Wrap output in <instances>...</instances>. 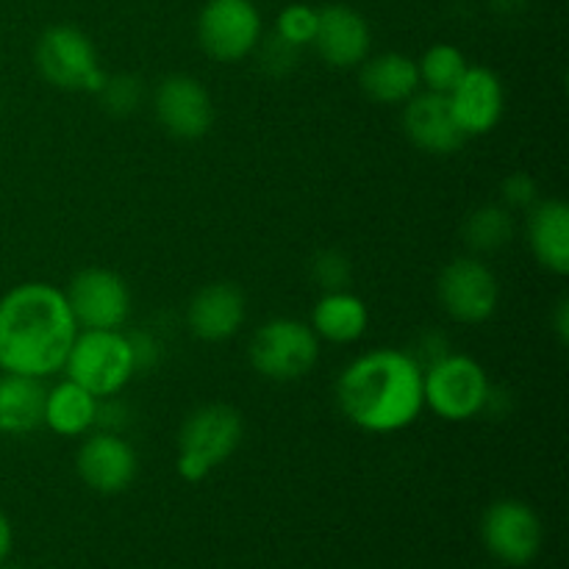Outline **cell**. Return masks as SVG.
Listing matches in <instances>:
<instances>
[{"label":"cell","instance_id":"obj_1","mask_svg":"<svg viewBox=\"0 0 569 569\" xmlns=\"http://www.w3.org/2000/svg\"><path fill=\"white\" fill-rule=\"evenodd\" d=\"M64 289L22 281L0 298V372L50 378L64 367L78 337Z\"/></svg>","mask_w":569,"mask_h":569},{"label":"cell","instance_id":"obj_2","mask_svg":"<svg viewBox=\"0 0 569 569\" xmlns=\"http://www.w3.org/2000/svg\"><path fill=\"white\" fill-rule=\"evenodd\" d=\"M339 411L367 433H398L420 420L422 365L417 356L376 348L350 361L337 378Z\"/></svg>","mask_w":569,"mask_h":569},{"label":"cell","instance_id":"obj_3","mask_svg":"<svg viewBox=\"0 0 569 569\" xmlns=\"http://www.w3.org/2000/svg\"><path fill=\"white\" fill-rule=\"evenodd\" d=\"M242 437L244 420L233 406L206 403L194 409L178 431V476L187 483H200L237 453Z\"/></svg>","mask_w":569,"mask_h":569},{"label":"cell","instance_id":"obj_4","mask_svg":"<svg viewBox=\"0 0 569 569\" xmlns=\"http://www.w3.org/2000/svg\"><path fill=\"white\" fill-rule=\"evenodd\" d=\"M61 370L98 400L117 398L139 372L128 333L100 331V328L78 331Z\"/></svg>","mask_w":569,"mask_h":569},{"label":"cell","instance_id":"obj_5","mask_svg":"<svg viewBox=\"0 0 569 569\" xmlns=\"http://www.w3.org/2000/svg\"><path fill=\"white\" fill-rule=\"evenodd\" d=\"M426 409L448 422H467L492 403V383L481 361L467 353H445L422 370Z\"/></svg>","mask_w":569,"mask_h":569},{"label":"cell","instance_id":"obj_6","mask_svg":"<svg viewBox=\"0 0 569 569\" xmlns=\"http://www.w3.org/2000/svg\"><path fill=\"white\" fill-rule=\"evenodd\" d=\"M248 361L267 381H298L320 361V339L309 322L295 317H272L261 322L248 345Z\"/></svg>","mask_w":569,"mask_h":569},{"label":"cell","instance_id":"obj_7","mask_svg":"<svg viewBox=\"0 0 569 569\" xmlns=\"http://www.w3.org/2000/svg\"><path fill=\"white\" fill-rule=\"evenodd\" d=\"M37 70L50 87L64 92L98 94L106 83V72L98 61L92 39L76 26H50L37 39L33 50Z\"/></svg>","mask_w":569,"mask_h":569},{"label":"cell","instance_id":"obj_8","mask_svg":"<svg viewBox=\"0 0 569 569\" xmlns=\"http://www.w3.org/2000/svg\"><path fill=\"white\" fill-rule=\"evenodd\" d=\"M264 39V22L253 0H206L198 14V42L220 64L248 59Z\"/></svg>","mask_w":569,"mask_h":569},{"label":"cell","instance_id":"obj_9","mask_svg":"<svg viewBox=\"0 0 569 569\" xmlns=\"http://www.w3.org/2000/svg\"><path fill=\"white\" fill-rule=\"evenodd\" d=\"M437 298L450 320L461 322V326H481L498 311V276L478 256H459L439 272Z\"/></svg>","mask_w":569,"mask_h":569},{"label":"cell","instance_id":"obj_10","mask_svg":"<svg viewBox=\"0 0 569 569\" xmlns=\"http://www.w3.org/2000/svg\"><path fill=\"white\" fill-rule=\"evenodd\" d=\"M78 328L120 331L131 317V289L126 278L106 267H87L70 278L64 289Z\"/></svg>","mask_w":569,"mask_h":569},{"label":"cell","instance_id":"obj_11","mask_svg":"<svg viewBox=\"0 0 569 569\" xmlns=\"http://www.w3.org/2000/svg\"><path fill=\"white\" fill-rule=\"evenodd\" d=\"M481 539L498 561L526 567L542 550V520L526 500H495L481 520Z\"/></svg>","mask_w":569,"mask_h":569},{"label":"cell","instance_id":"obj_12","mask_svg":"<svg viewBox=\"0 0 569 569\" xmlns=\"http://www.w3.org/2000/svg\"><path fill=\"white\" fill-rule=\"evenodd\" d=\"M153 111L159 126L183 142L206 137L214 126V100L209 89L187 72L161 78L153 92Z\"/></svg>","mask_w":569,"mask_h":569},{"label":"cell","instance_id":"obj_13","mask_svg":"<svg viewBox=\"0 0 569 569\" xmlns=\"http://www.w3.org/2000/svg\"><path fill=\"white\" fill-rule=\"evenodd\" d=\"M76 472L92 492L120 495L139 472L137 450L117 431L87 433L76 453Z\"/></svg>","mask_w":569,"mask_h":569},{"label":"cell","instance_id":"obj_14","mask_svg":"<svg viewBox=\"0 0 569 569\" xmlns=\"http://www.w3.org/2000/svg\"><path fill=\"white\" fill-rule=\"evenodd\" d=\"M445 98L467 139L495 131L503 120L506 89L498 72L489 67H467L461 81Z\"/></svg>","mask_w":569,"mask_h":569},{"label":"cell","instance_id":"obj_15","mask_svg":"<svg viewBox=\"0 0 569 569\" xmlns=\"http://www.w3.org/2000/svg\"><path fill=\"white\" fill-rule=\"evenodd\" d=\"M311 44H315V50L328 67H333V70H353V67H359L370 56V22L353 6H322L315 42Z\"/></svg>","mask_w":569,"mask_h":569},{"label":"cell","instance_id":"obj_16","mask_svg":"<svg viewBox=\"0 0 569 569\" xmlns=\"http://www.w3.org/2000/svg\"><path fill=\"white\" fill-rule=\"evenodd\" d=\"M248 317L244 292L231 281L206 283L187 306V326L200 342H226L237 337Z\"/></svg>","mask_w":569,"mask_h":569},{"label":"cell","instance_id":"obj_17","mask_svg":"<svg viewBox=\"0 0 569 569\" xmlns=\"http://www.w3.org/2000/svg\"><path fill=\"white\" fill-rule=\"evenodd\" d=\"M403 131L415 148L431 156H450L461 150L467 137L453 120L448 98L437 92H417L403 103Z\"/></svg>","mask_w":569,"mask_h":569},{"label":"cell","instance_id":"obj_18","mask_svg":"<svg viewBox=\"0 0 569 569\" xmlns=\"http://www.w3.org/2000/svg\"><path fill=\"white\" fill-rule=\"evenodd\" d=\"M528 244L539 264L553 276L569 272V206L559 198L537 200L528 209Z\"/></svg>","mask_w":569,"mask_h":569},{"label":"cell","instance_id":"obj_19","mask_svg":"<svg viewBox=\"0 0 569 569\" xmlns=\"http://www.w3.org/2000/svg\"><path fill=\"white\" fill-rule=\"evenodd\" d=\"M359 87L370 100L381 106H403L420 92V72L417 61L406 53L367 56L359 64Z\"/></svg>","mask_w":569,"mask_h":569},{"label":"cell","instance_id":"obj_20","mask_svg":"<svg viewBox=\"0 0 569 569\" xmlns=\"http://www.w3.org/2000/svg\"><path fill=\"white\" fill-rule=\"evenodd\" d=\"M309 326L320 342L353 345L370 328V309L350 289H333V292H322V298L317 300Z\"/></svg>","mask_w":569,"mask_h":569},{"label":"cell","instance_id":"obj_21","mask_svg":"<svg viewBox=\"0 0 569 569\" xmlns=\"http://www.w3.org/2000/svg\"><path fill=\"white\" fill-rule=\"evenodd\" d=\"M44 387L42 378L0 372V433L26 437L44 426Z\"/></svg>","mask_w":569,"mask_h":569},{"label":"cell","instance_id":"obj_22","mask_svg":"<svg viewBox=\"0 0 569 569\" xmlns=\"http://www.w3.org/2000/svg\"><path fill=\"white\" fill-rule=\"evenodd\" d=\"M100 400L76 381L64 378L44 395V426L67 439L87 437L98 426Z\"/></svg>","mask_w":569,"mask_h":569},{"label":"cell","instance_id":"obj_23","mask_svg":"<svg viewBox=\"0 0 569 569\" xmlns=\"http://www.w3.org/2000/svg\"><path fill=\"white\" fill-rule=\"evenodd\" d=\"M511 237H515V217L506 206H481L465 222V239L476 253H495V250L506 248Z\"/></svg>","mask_w":569,"mask_h":569},{"label":"cell","instance_id":"obj_24","mask_svg":"<svg viewBox=\"0 0 569 569\" xmlns=\"http://www.w3.org/2000/svg\"><path fill=\"white\" fill-rule=\"evenodd\" d=\"M467 56L461 53L456 44L450 42H437L420 56L417 61V72H420V87H426V92L448 94L456 83L461 81V76L467 72Z\"/></svg>","mask_w":569,"mask_h":569},{"label":"cell","instance_id":"obj_25","mask_svg":"<svg viewBox=\"0 0 569 569\" xmlns=\"http://www.w3.org/2000/svg\"><path fill=\"white\" fill-rule=\"evenodd\" d=\"M317 22H320V9L306 3H289L276 20V37L300 50L315 42Z\"/></svg>","mask_w":569,"mask_h":569},{"label":"cell","instance_id":"obj_26","mask_svg":"<svg viewBox=\"0 0 569 569\" xmlns=\"http://www.w3.org/2000/svg\"><path fill=\"white\" fill-rule=\"evenodd\" d=\"M142 94H144L142 81H139L137 76H109L106 78L103 89L98 92V98L109 114L128 117L139 109Z\"/></svg>","mask_w":569,"mask_h":569},{"label":"cell","instance_id":"obj_27","mask_svg":"<svg viewBox=\"0 0 569 569\" xmlns=\"http://www.w3.org/2000/svg\"><path fill=\"white\" fill-rule=\"evenodd\" d=\"M311 278L322 287V292L348 289L350 283V259L339 250H322L311 259Z\"/></svg>","mask_w":569,"mask_h":569},{"label":"cell","instance_id":"obj_28","mask_svg":"<svg viewBox=\"0 0 569 569\" xmlns=\"http://www.w3.org/2000/svg\"><path fill=\"white\" fill-rule=\"evenodd\" d=\"M500 192H503L506 209H531L539 200L537 181H533L528 172H511V176L500 183Z\"/></svg>","mask_w":569,"mask_h":569},{"label":"cell","instance_id":"obj_29","mask_svg":"<svg viewBox=\"0 0 569 569\" xmlns=\"http://www.w3.org/2000/svg\"><path fill=\"white\" fill-rule=\"evenodd\" d=\"M259 48H261V64H264L270 72H276V76H283V72L295 64V56H298V48L283 42L281 37H272L270 42L261 39Z\"/></svg>","mask_w":569,"mask_h":569},{"label":"cell","instance_id":"obj_30","mask_svg":"<svg viewBox=\"0 0 569 569\" xmlns=\"http://www.w3.org/2000/svg\"><path fill=\"white\" fill-rule=\"evenodd\" d=\"M133 348V359H137V370H144V367H153L156 359H159V345H156L153 337H144V333H128Z\"/></svg>","mask_w":569,"mask_h":569},{"label":"cell","instance_id":"obj_31","mask_svg":"<svg viewBox=\"0 0 569 569\" xmlns=\"http://www.w3.org/2000/svg\"><path fill=\"white\" fill-rule=\"evenodd\" d=\"M553 331L559 333V342L567 345L569 342V300L561 298L559 303H556V311H553Z\"/></svg>","mask_w":569,"mask_h":569},{"label":"cell","instance_id":"obj_32","mask_svg":"<svg viewBox=\"0 0 569 569\" xmlns=\"http://www.w3.org/2000/svg\"><path fill=\"white\" fill-rule=\"evenodd\" d=\"M11 545H14V531H11L9 517H6L3 511H0V565H3V561L9 559Z\"/></svg>","mask_w":569,"mask_h":569}]
</instances>
